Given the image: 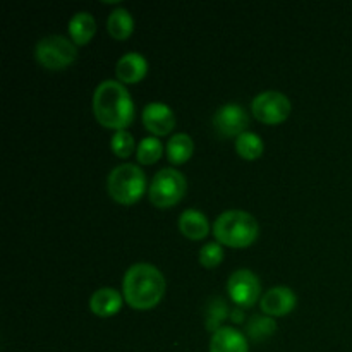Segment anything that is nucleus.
Segmentation results:
<instances>
[{
	"label": "nucleus",
	"mask_w": 352,
	"mask_h": 352,
	"mask_svg": "<svg viewBox=\"0 0 352 352\" xmlns=\"http://www.w3.org/2000/svg\"><path fill=\"white\" fill-rule=\"evenodd\" d=\"M124 298L117 289L113 287H102L98 291H95L89 298V308L95 313L96 316H112L122 308Z\"/></svg>",
	"instance_id": "4468645a"
},
{
	"label": "nucleus",
	"mask_w": 352,
	"mask_h": 352,
	"mask_svg": "<svg viewBox=\"0 0 352 352\" xmlns=\"http://www.w3.org/2000/svg\"><path fill=\"white\" fill-rule=\"evenodd\" d=\"M107 30H109L110 36H113L116 40H126L134 30V17L124 7L113 9L107 19Z\"/></svg>",
	"instance_id": "a211bd4d"
},
{
	"label": "nucleus",
	"mask_w": 352,
	"mask_h": 352,
	"mask_svg": "<svg viewBox=\"0 0 352 352\" xmlns=\"http://www.w3.org/2000/svg\"><path fill=\"white\" fill-rule=\"evenodd\" d=\"M296 298L294 291L285 285H277L272 287L261 296V311L267 316H284L291 313L296 308Z\"/></svg>",
	"instance_id": "9b49d317"
},
{
	"label": "nucleus",
	"mask_w": 352,
	"mask_h": 352,
	"mask_svg": "<svg viewBox=\"0 0 352 352\" xmlns=\"http://www.w3.org/2000/svg\"><path fill=\"white\" fill-rule=\"evenodd\" d=\"M162 153H164V143L155 136L143 138V140L140 141V144H138L136 157L138 162L143 165L155 164V162L162 157Z\"/></svg>",
	"instance_id": "412c9836"
},
{
	"label": "nucleus",
	"mask_w": 352,
	"mask_h": 352,
	"mask_svg": "<svg viewBox=\"0 0 352 352\" xmlns=\"http://www.w3.org/2000/svg\"><path fill=\"white\" fill-rule=\"evenodd\" d=\"M210 352H250L248 339L232 327H220L210 339Z\"/></svg>",
	"instance_id": "f8f14e48"
},
{
	"label": "nucleus",
	"mask_w": 352,
	"mask_h": 352,
	"mask_svg": "<svg viewBox=\"0 0 352 352\" xmlns=\"http://www.w3.org/2000/svg\"><path fill=\"white\" fill-rule=\"evenodd\" d=\"M230 320H232L234 323L244 322V311L241 306H236V308H234V311L230 313Z\"/></svg>",
	"instance_id": "393cba45"
},
{
	"label": "nucleus",
	"mask_w": 352,
	"mask_h": 352,
	"mask_svg": "<svg viewBox=\"0 0 352 352\" xmlns=\"http://www.w3.org/2000/svg\"><path fill=\"white\" fill-rule=\"evenodd\" d=\"M93 113L103 127L122 131L134 120V102L124 82L105 79L93 93Z\"/></svg>",
	"instance_id": "f257e3e1"
},
{
	"label": "nucleus",
	"mask_w": 352,
	"mask_h": 352,
	"mask_svg": "<svg viewBox=\"0 0 352 352\" xmlns=\"http://www.w3.org/2000/svg\"><path fill=\"white\" fill-rule=\"evenodd\" d=\"M107 191L120 205H133L146 191V175L136 164L117 165L107 177Z\"/></svg>",
	"instance_id": "20e7f679"
},
{
	"label": "nucleus",
	"mask_w": 352,
	"mask_h": 352,
	"mask_svg": "<svg viewBox=\"0 0 352 352\" xmlns=\"http://www.w3.org/2000/svg\"><path fill=\"white\" fill-rule=\"evenodd\" d=\"M265 143L256 133L253 131H246L241 136L236 138V150L246 160H254V158L261 157L263 153Z\"/></svg>",
	"instance_id": "6ab92c4d"
},
{
	"label": "nucleus",
	"mask_w": 352,
	"mask_h": 352,
	"mask_svg": "<svg viewBox=\"0 0 352 352\" xmlns=\"http://www.w3.org/2000/svg\"><path fill=\"white\" fill-rule=\"evenodd\" d=\"M36 60L50 71H60L67 67L78 57V48L76 43L62 34H50V36L41 38L34 47Z\"/></svg>",
	"instance_id": "423d86ee"
},
{
	"label": "nucleus",
	"mask_w": 352,
	"mask_h": 352,
	"mask_svg": "<svg viewBox=\"0 0 352 352\" xmlns=\"http://www.w3.org/2000/svg\"><path fill=\"white\" fill-rule=\"evenodd\" d=\"M227 291H229L230 299L236 302V306L251 308L260 299V278L254 275V272L248 270V268H241V270L230 274L229 282H227Z\"/></svg>",
	"instance_id": "6e6552de"
},
{
	"label": "nucleus",
	"mask_w": 352,
	"mask_h": 352,
	"mask_svg": "<svg viewBox=\"0 0 352 352\" xmlns=\"http://www.w3.org/2000/svg\"><path fill=\"white\" fill-rule=\"evenodd\" d=\"M165 289L164 274L150 263L133 265L122 278L124 299L134 309L155 308L164 298Z\"/></svg>",
	"instance_id": "f03ea898"
},
{
	"label": "nucleus",
	"mask_w": 352,
	"mask_h": 352,
	"mask_svg": "<svg viewBox=\"0 0 352 352\" xmlns=\"http://www.w3.org/2000/svg\"><path fill=\"white\" fill-rule=\"evenodd\" d=\"M179 230L189 239H203L210 230L208 219L196 208H188L179 217Z\"/></svg>",
	"instance_id": "2eb2a0df"
},
{
	"label": "nucleus",
	"mask_w": 352,
	"mask_h": 352,
	"mask_svg": "<svg viewBox=\"0 0 352 352\" xmlns=\"http://www.w3.org/2000/svg\"><path fill=\"white\" fill-rule=\"evenodd\" d=\"M223 260V248L220 243H206L205 246L199 250V261L203 267L213 268Z\"/></svg>",
	"instance_id": "b1692460"
},
{
	"label": "nucleus",
	"mask_w": 352,
	"mask_h": 352,
	"mask_svg": "<svg viewBox=\"0 0 352 352\" xmlns=\"http://www.w3.org/2000/svg\"><path fill=\"white\" fill-rule=\"evenodd\" d=\"M165 151H167V157L172 164H184L191 158L192 151H195V141L189 134L175 133L174 136L168 138Z\"/></svg>",
	"instance_id": "f3484780"
},
{
	"label": "nucleus",
	"mask_w": 352,
	"mask_h": 352,
	"mask_svg": "<svg viewBox=\"0 0 352 352\" xmlns=\"http://www.w3.org/2000/svg\"><path fill=\"white\" fill-rule=\"evenodd\" d=\"M134 138L129 131H116V134L112 136V141H110V148H112L113 153L120 158H127L134 151Z\"/></svg>",
	"instance_id": "5701e85b"
},
{
	"label": "nucleus",
	"mask_w": 352,
	"mask_h": 352,
	"mask_svg": "<svg viewBox=\"0 0 352 352\" xmlns=\"http://www.w3.org/2000/svg\"><path fill=\"white\" fill-rule=\"evenodd\" d=\"M275 330H277V323H275V320L272 316L253 315L248 320L246 333L253 340L268 339L270 336H274Z\"/></svg>",
	"instance_id": "aec40b11"
},
{
	"label": "nucleus",
	"mask_w": 352,
	"mask_h": 352,
	"mask_svg": "<svg viewBox=\"0 0 352 352\" xmlns=\"http://www.w3.org/2000/svg\"><path fill=\"white\" fill-rule=\"evenodd\" d=\"M148 71V60L140 52H127L117 60L116 74L120 82H138Z\"/></svg>",
	"instance_id": "ddd939ff"
},
{
	"label": "nucleus",
	"mask_w": 352,
	"mask_h": 352,
	"mask_svg": "<svg viewBox=\"0 0 352 352\" xmlns=\"http://www.w3.org/2000/svg\"><path fill=\"white\" fill-rule=\"evenodd\" d=\"M96 33V21L93 14L86 12V10H79V12L72 14L69 19V34L71 40L76 45H86Z\"/></svg>",
	"instance_id": "dca6fc26"
},
{
	"label": "nucleus",
	"mask_w": 352,
	"mask_h": 352,
	"mask_svg": "<svg viewBox=\"0 0 352 352\" xmlns=\"http://www.w3.org/2000/svg\"><path fill=\"white\" fill-rule=\"evenodd\" d=\"M229 309H227L226 301L222 298L212 299V302L206 308V329L217 332L220 329V323L227 318Z\"/></svg>",
	"instance_id": "4be33fe9"
},
{
	"label": "nucleus",
	"mask_w": 352,
	"mask_h": 352,
	"mask_svg": "<svg viewBox=\"0 0 352 352\" xmlns=\"http://www.w3.org/2000/svg\"><path fill=\"white\" fill-rule=\"evenodd\" d=\"M186 188H188V182H186L184 174L174 167H167L153 175L148 188V196H150V201L158 208H170L175 203L181 201Z\"/></svg>",
	"instance_id": "39448f33"
},
{
	"label": "nucleus",
	"mask_w": 352,
	"mask_h": 352,
	"mask_svg": "<svg viewBox=\"0 0 352 352\" xmlns=\"http://www.w3.org/2000/svg\"><path fill=\"white\" fill-rule=\"evenodd\" d=\"M291 100L282 91L268 89L258 93L251 102V110L254 117L265 124H280L291 113Z\"/></svg>",
	"instance_id": "0eeeda50"
},
{
	"label": "nucleus",
	"mask_w": 352,
	"mask_h": 352,
	"mask_svg": "<svg viewBox=\"0 0 352 352\" xmlns=\"http://www.w3.org/2000/svg\"><path fill=\"white\" fill-rule=\"evenodd\" d=\"M248 124H250V116L239 103H226L213 116V126L217 133L226 138L241 136L246 133Z\"/></svg>",
	"instance_id": "1a4fd4ad"
},
{
	"label": "nucleus",
	"mask_w": 352,
	"mask_h": 352,
	"mask_svg": "<svg viewBox=\"0 0 352 352\" xmlns=\"http://www.w3.org/2000/svg\"><path fill=\"white\" fill-rule=\"evenodd\" d=\"M260 226L251 213L244 210H227L217 217L213 234L220 244L230 248H246L256 241Z\"/></svg>",
	"instance_id": "7ed1b4c3"
},
{
	"label": "nucleus",
	"mask_w": 352,
	"mask_h": 352,
	"mask_svg": "<svg viewBox=\"0 0 352 352\" xmlns=\"http://www.w3.org/2000/svg\"><path fill=\"white\" fill-rule=\"evenodd\" d=\"M144 127L155 136H165L170 133L175 126V116L167 103L151 102L146 103L141 113Z\"/></svg>",
	"instance_id": "9d476101"
}]
</instances>
